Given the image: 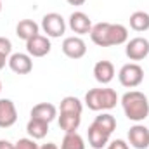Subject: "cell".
<instances>
[{"label": "cell", "instance_id": "21", "mask_svg": "<svg viewBox=\"0 0 149 149\" xmlns=\"http://www.w3.org/2000/svg\"><path fill=\"white\" fill-rule=\"evenodd\" d=\"M94 125L99 127L101 130H104V132H108V134L111 135L113 132L116 130V118H114L113 114H109V113H102V114L95 116Z\"/></svg>", "mask_w": 149, "mask_h": 149}, {"label": "cell", "instance_id": "5", "mask_svg": "<svg viewBox=\"0 0 149 149\" xmlns=\"http://www.w3.org/2000/svg\"><path fill=\"white\" fill-rule=\"evenodd\" d=\"M40 28L43 30L45 37L59 38V37H63L64 31H66V21H64V17H63L61 14H57V12H49V14H45V16L42 17Z\"/></svg>", "mask_w": 149, "mask_h": 149}, {"label": "cell", "instance_id": "2", "mask_svg": "<svg viewBox=\"0 0 149 149\" xmlns=\"http://www.w3.org/2000/svg\"><path fill=\"white\" fill-rule=\"evenodd\" d=\"M120 102H121L125 116L130 121L141 123L149 116V101L146 94H142L139 90H130V92L123 94Z\"/></svg>", "mask_w": 149, "mask_h": 149}, {"label": "cell", "instance_id": "31", "mask_svg": "<svg viewBox=\"0 0 149 149\" xmlns=\"http://www.w3.org/2000/svg\"><path fill=\"white\" fill-rule=\"evenodd\" d=\"M0 92H2V81H0Z\"/></svg>", "mask_w": 149, "mask_h": 149}, {"label": "cell", "instance_id": "17", "mask_svg": "<svg viewBox=\"0 0 149 149\" xmlns=\"http://www.w3.org/2000/svg\"><path fill=\"white\" fill-rule=\"evenodd\" d=\"M26 132L31 139L40 141L49 134V123L43 120H37V118H30V121L26 123Z\"/></svg>", "mask_w": 149, "mask_h": 149}, {"label": "cell", "instance_id": "22", "mask_svg": "<svg viewBox=\"0 0 149 149\" xmlns=\"http://www.w3.org/2000/svg\"><path fill=\"white\" fill-rule=\"evenodd\" d=\"M59 149H85V141L78 132L64 134V139H63Z\"/></svg>", "mask_w": 149, "mask_h": 149}, {"label": "cell", "instance_id": "10", "mask_svg": "<svg viewBox=\"0 0 149 149\" xmlns=\"http://www.w3.org/2000/svg\"><path fill=\"white\" fill-rule=\"evenodd\" d=\"M50 49H52V45H50L49 37L40 35V33L26 42V54H30L31 57H43L50 52Z\"/></svg>", "mask_w": 149, "mask_h": 149}, {"label": "cell", "instance_id": "13", "mask_svg": "<svg viewBox=\"0 0 149 149\" xmlns=\"http://www.w3.org/2000/svg\"><path fill=\"white\" fill-rule=\"evenodd\" d=\"M114 74H116V71H114V66H113L111 61H99V63H95V66H94V78L101 85L111 83Z\"/></svg>", "mask_w": 149, "mask_h": 149}, {"label": "cell", "instance_id": "15", "mask_svg": "<svg viewBox=\"0 0 149 149\" xmlns=\"http://www.w3.org/2000/svg\"><path fill=\"white\" fill-rule=\"evenodd\" d=\"M109 134L108 132H104V130H101L99 127H95L94 123L88 127V144H90V148L94 149H102L106 148L108 144H109Z\"/></svg>", "mask_w": 149, "mask_h": 149}, {"label": "cell", "instance_id": "24", "mask_svg": "<svg viewBox=\"0 0 149 149\" xmlns=\"http://www.w3.org/2000/svg\"><path fill=\"white\" fill-rule=\"evenodd\" d=\"M10 54H12V42L5 37H0V56L9 59Z\"/></svg>", "mask_w": 149, "mask_h": 149}, {"label": "cell", "instance_id": "14", "mask_svg": "<svg viewBox=\"0 0 149 149\" xmlns=\"http://www.w3.org/2000/svg\"><path fill=\"white\" fill-rule=\"evenodd\" d=\"M31 118H37V120H43L47 123H50L52 120L57 118V108L50 102H38L37 106L31 108V113H30Z\"/></svg>", "mask_w": 149, "mask_h": 149}, {"label": "cell", "instance_id": "8", "mask_svg": "<svg viewBox=\"0 0 149 149\" xmlns=\"http://www.w3.org/2000/svg\"><path fill=\"white\" fill-rule=\"evenodd\" d=\"M9 68L16 74H28L33 70V57L30 54H23V52H16L10 54L7 59Z\"/></svg>", "mask_w": 149, "mask_h": 149}, {"label": "cell", "instance_id": "30", "mask_svg": "<svg viewBox=\"0 0 149 149\" xmlns=\"http://www.w3.org/2000/svg\"><path fill=\"white\" fill-rule=\"evenodd\" d=\"M0 12H2V0H0Z\"/></svg>", "mask_w": 149, "mask_h": 149}, {"label": "cell", "instance_id": "3", "mask_svg": "<svg viewBox=\"0 0 149 149\" xmlns=\"http://www.w3.org/2000/svg\"><path fill=\"white\" fill-rule=\"evenodd\" d=\"M118 94L109 87L104 88H90L85 94V106L92 111H109L118 104Z\"/></svg>", "mask_w": 149, "mask_h": 149}, {"label": "cell", "instance_id": "12", "mask_svg": "<svg viewBox=\"0 0 149 149\" xmlns=\"http://www.w3.org/2000/svg\"><path fill=\"white\" fill-rule=\"evenodd\" d=\"M17 121V109L10 99H0V128H10Z\"/></svg>", "mask_w": 149, "mask_h": 149}, {"label": "cell", "instance_id": "7", "mask_svg": "<svg viewBox=\"0 0 149 149\" xmlns=\"http://www.w3.org/2000/svg\"><path fill=\"white\" fill-rule=\"evenodd\" d=\"M61 49H63L64 56L70 57V59H81L87 54V43L83 42L81 37H76V35L64 38Z\"/></svg>", "mask_w": 149, "mask_h": 149}, {"label": "cell", "instance_id": "9", "mask_svg": "<svg viewBox=\"0 0 149 149\" xmlns=\"http://www.w3.org/2000/svg\"><path fill=\"white\" fill-rule=\"evenodd\" d=\"M128 144L134 149H148L149 148V128L141 125V123H135L134 127H130L128 134Z\"/></svg>", "mask_w": 149, "mask_h": 149}, {"label": "cell", "instance_id": "23", "mask_svg": "<svg viewBox=\"0 0 149 149\" xmlns=\"http://www.w3.org/2000/svg\"><path fill=\"white\" fill-rule=\"evenodd\" d=\"M16 149H40V146L37 144L35 139L24 137V139H19V141L16 142Z\"/></svg>", "mask_w": 149, "mask_h": 149}, {"label": "cell", "instance_id": "26", "mask_svg": "<svg viewBox=\"0 0 149 149\" xmlns=\"http://www.w3.org/2000/svg\"><path fill=\"white\" fill-rule=\"evenodd\" d=\"M0 149H16V144L5 141V139H0Z\"/></svg>", "mask_w": 149, "mask_h": 149}, {"label": "cell", "instance_id": "16", "mask_svg": "<svg viewBox=\"0 0 149 149\" xmlns=\"http://www.w3.org/2000/svg\"><path fill=\"white\" fill-rule=\"evenodd\" d=\"M38 33H40V26H38L33 19H21L17 23V26H16V35H17V38H21L24 42H28L30 38L37 37Z\"/></svg>", "mask_w": 149, "mask_h": 149}, {"label": "cell", "instance_id": "11", "mask_svg": "<svg viewBox=\"0 0 149 149\" xmlns=\"http://www.w3.org/2000/svg\"><path fill=\"white\" fill-rule=\"evenodd\" d=\"M68 26H70V30H71L73 33H76V37H80V35L90 33V30H92V21H90V17H88L85 12L74 10L73 14L70 16V19H68Z\"/></svg>", "mask_w": 149, "mask_h": 149}, {"label": "cell", "instance_id": "4", "mask_svg": "<svg viewBox=\"0 0 149 149\" xmlns=\"http://www.w3.org/2000/svg\"><path fill=\"white\" fill-rule=\"evenodd\" d=\"M118 80L123 87L127 88H135L142 83L144 80V70L137 64V63H128L123 64L121 70L118 71Z\"/></svg>", "mask_w": 149, "mask_h": 149}, {"label": "cell", "instance_id": "29", "mask_svg": "<svg viewBox=\"0 0 149 149\" xmlns=\"http://www.w3.org/2000/svg\"><path fill=\"white\" fill-rule=\"evenodd\" d=\"M5 63H7V57H3V56H0V71L5 68Z\"/></svg>", "mask_w": 149, "mask_h": 149}, {"label": "cell", "instance_id": "28", "mask_svg": "<svg viewBox=\"0 0 149 149\" xmlns=\"http://www.w3.org/2000/svg\"><path fill=\"white\" fill-rule=\"evenodd\" d=\"M66 2H68L70 5H83L87 0H66Z\"/></svg>", "mask_w": 149, "mask_h": 149}, {"label": "cell", "instance_id": "19", "mask_svg": "<svg viewBox=\"0 0 149 149\" xmlns=\"http://www.w3.org/2000/svg\"><path fill=\"white\" fill-rule=\"evenodd\" d=\"M83 111V102L74 97V95H66L64 99H61L59 104V113H71V114H81Z\"/></svg>", "mask_w": 149, "mask_h": 149}, {"label": "cell", "instance_id": "20", "mask_svg": "<svg viewBox=\"0 0 149 149\" xmlns=\"http://www.w3.org/2000/svg\"><path fill=\"white\" fill-rule=\"evenodd\" d=\"M130 28L134 31H148L149 30V14L144 10H135L132 16H130Z\"/></svg>", "mask_w": 149, "mask_h": 149}, {"label": "cell", "instance_id": "18", "mask_svg": "<svg viewBox=\"0 0 149 149\" xmlns=\"http://www.w3.org/2000/svg\"><path fill=\"white\" fill-rule=\"evenodd\" d=\"M81 123V114H71V113H59V128L64 130V134H73L78 130Z\"/></svg>", "mask_w": 149, "mask_h": 149}, {"label": "cell", "instance_id": "6", "mask_svg": "<svg viewBox=\"0 0 149 149\" xmlns=\"http://www.w3.org/2000/svg\"><path fill=\"white\" fill-rule=\"evenodd\" d=\"M125 54L130 61H142L149 56V40L144 37H135L127 42Z\"/></svg>", "mask_w": 149, "mask_h": 149}, {"label": "cell", "instance_id": "1", "mask_svg": "<svg viewBox=\"0 0 149 149\" xmlns=\"http://www.w3.org/2000/svg\"><path fill=\"white\" fill-rule=\"evenodd\" d=\"M90 40L99 47H114L123 45L128 42V30L123 24H113V23H97L92 24Z\"/></svg>", "mask_w": 149, "mask_h": 149}, {"label": "cell", "instance_id": "27", "mask_svg": "<svg viewBox=\"0 0 149 149\" xmlns=\"http://www.w3.org/2000/svg\"><path fill=\"white\" fill-rule=\"evenodd\" d=\"M40 149H59V146H57V144H54V142H47V144L40 146Z\"/></svg>", "mask_w": 149, "mask_h": 149}, {"label": "cell", "instance_id": "25", "mask_svg": "<svg viewBox=\"0 0 149 149\" xmlns=\"http://www.w3.org/2000/svg\"><path fill=\"white\" fill-rule=\"evenodd\" d=\"M106 149H130V148H128V144H127L123 139H116V141L109 142V144L106 146Z\"/></svg>", "mask_w": 149, "mask_h": 149}]
</instances>
